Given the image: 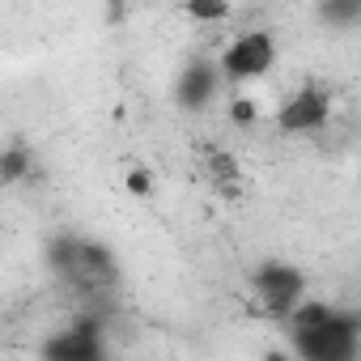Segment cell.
I'll list each match as a JSON object with an SVG mask.
<instances>
[{"label": "cell", "mask_w": 361, "mask_h": 361, "mask_svg": "<svg viewBox=\"0 0 361 361\" xmlns=\"http://www.w3.org/2000/svg\"><path fill=\"white\" fill-rule=\"evenodd\" d=\"M221 90H226V77H221L217 60H204V56L188 60L183 68H178V77H174V102H178V111H188V115L209 111Z\"/></svg>", "instance_id": "obj_6"}, {"label": "cell", "mask_w": 361, "mask_h": 361, "mask_svg": "<svg viewBox=\"0 0 361 361\" xmlns=\"http://www.w3.org/2000/svg\"><path fill=\"white\" fill-rule=\"evenodd\" d=\"M259 119V106H255V98H243V94H234L230 98V123H238V128H251Z\"/></svg>", "instance_id": "obj_12"}, {"label": "cell", "mask_w": 361, "mask_h": 361, "mask_svg": "<svg viewBox=\"0 0 361 361\" xmlns=\"http://www.w3.org/2000/svg\"><path fill=\"white\" fill-rule=\"evenodd\" d=\"M251 289H255L259 306H264L272 319L289 323L293 310L306 302V272H302L298 264H285V259H264V264L251 272Z\"/></svg>", "instance_id": "obj_3"}, {"label": "cell", "mask_w": 361, "mask_h": 361, "mask_svg": "<svg viewBox=\"0 0 361 361\" xmlns=\"http://www.w3.org/2000/svg\"><path fill=\"white\" fill-rule=\"evenodd\" d=\"M340 306H331V302H319V298H306L298 310H293V319L285 323L289 331H302V327H319V323H327L331 314H336Z\"/></svg>", "instance_id": "obj_10"}, {"label": "cell", "mask_w": 361, "mask_h": 361, "mask_svg": "<svg viewBox=\"0 0 361 361\" xmlns=\"http://www.w3.org/2000/svg\"><path fill=\"white\" fill-rule=\"evenodd\" d=\"M327 119H331V94L323 90V85H298L281 106H276V115H272V123H276V132H285V136H306V132H319V128H327Z\"/></svg>", "instance_id": "obj_5"}, {"label": "cell", "mask_w": 361, "mask_h": 361, "mask_svg": "<svg viewBox=\"0 0 361 361\" xmlns=\"http://www.w3.org/2000/svg\"><path fill=\"white\" fill-rule=\"evenodd\" d=\"M314 13L331 30H353V26H361V0H323Z\"/></svg>", "instance_id": "obj_8"}, {"label": "cell", "mask_w": 361, "mask_h": 361, "mask_svg": "<svg viewBox=\"0 0 361 361\" xmlns=\"http://www.w3.org/2000/svg\"><path fill=\"white\" fill-rule=\"evenodd\" d=\"M272 64H276V35L272 30H243L217 56V68H221L226 85L259 81V77L272 73Z\"/></svg>", "instance_id": "obj_2"}, {"label": "cell", "mask_w": 361, "mask_h": 361, "mask_svg": "<svg viewBox=\"0 0 361 361\" xmlns=\"http://www.w3.org/2000/svg\"><path fill=\"white\" fill-rule=\"evenodd\" d=\"M123 188H128L132 196H140V200H145V196H153V174H149L145 166H132V170H128V178H123Z\"/></svg>", "instance_id": "obj_13"}, {"label": "cell", "mask_w": 361, "mask_h": 361, "mask_svg": "<svg viewBox=\"0 0 361 361\" xmlns=\"http://www.w3.org/2000/svg\"><path fill=\"white\" fill-rule=\"evenodd\" d=\"M259 361H298V357H293L289 348H268V353H264Z\"/></svg>", "instance_id": "obj_14"}, {"label": "cell", "mask_w": 361, "mask_h": 361, "mask_svg": "<svg viewBox=\"0 0 361 361\" xmlns=\"http://www.w3.org/2000/svg\"><path fill=\"white\" fill-rule=\"evenodd\" d=\"M39 361H106L102 323L90 319V314H77L68 327L51 331L39 344Z\"/></svg>", "instance_id": "obj_4"}, {"label": "cell", "mask_w": 361, "mask_h": 361, "mask_svg": "<svg viewBox=\"0 0 361 361\" xmlns=\"http://www.w3.org/2000/svg\"><path fill=\"white\" fill-rule=\"evenodd\" d=\"M30 170H35V153L18 140L5 145V153H0V178H5V183H22Z\"/></svg>", "instance_id": "obj_9"}, {"label": "cell", "mask_w": 361, "mask_h": 361, "mask_svg": "<svg viewBox=\"0 0 361 361\" xmlns=\"http://www.w3.org/2000/svg\"><path fill=\"white\" fill-rule=\"evenodd\" d=\"M204 170H209V178L226 192V196H238V188H243V174H238V161L230 157V153H221V149H209L204 153Z\"/></svg>", "instance_id": "obj_7"}, {"label": "cell", "mask_w": 361, "mask_h": 361, "mask_svg": "<svg viewBox=\"0 0 361 361\" xmlns=\"http://www.w3.org/2000/svg\"><path fill=\"white\" fill-rule=\"evenodd\" d=\"M289 353L298 361H361V314L336 310L319 327L289 331Z\"/></svg>", "instance_id": "obj_1"}, {"label": "cell", "mask_w": 361, "mask_h": 361, "mask_svg": "<svg viewBox=\"0 0 361 361\" xmlns=\"http://www.w3.org/2000/svg\"><path fill=\"white\" fill-rule=\"evenodd\" d=\"M183 13H188L192 22H200V26H213V22H230L234 9L226 5V0H188Z\"/></svg>", "instance_id": "obj_11"}]
</instances>
